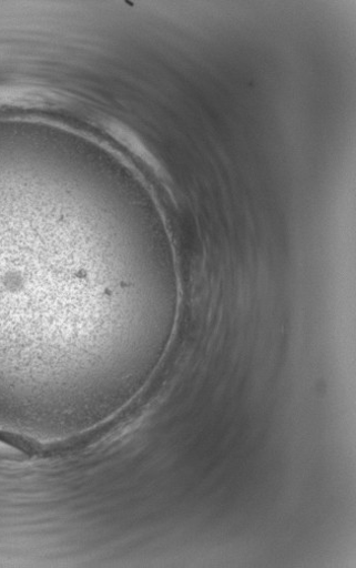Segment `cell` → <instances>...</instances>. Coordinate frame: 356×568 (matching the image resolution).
Here are the masks:
<instances>
[{
	"label": "cell",
	"mask_w": 356,
	"mask_h": 568,
	"mask_svg": "<svg viewBox=\"0 0 356 568\" xmlns=\"http://www.w3.org/2000/svg\"><path fill=\"white\" fill-rule=\"evenodd\" d=\"M21 204V202H20ZM0 203V312L42 320L69 338L84 324L138 294L136 275H125L73 240H57L58 220ZM22 207V205H21Z\"/></svg>",
	"instance_id": "obj_1"
},
{
	"label": "cell",
	"mask_w": 356,
	"mask_h": 568,
	"mask_svg": "<svg viewBox=\"0 0 356 568\" xmlns=\"http://www.w3.org/2000/svg\"><path fill=\"white\" fill-rule=\"evenodd\" d=\"M26 454V449L22 444H19L14 439H10L6 436L0 435V456L3 457H19Z\"/></svg>",
	"instance_id": "obj_2"
}]
</instances>
